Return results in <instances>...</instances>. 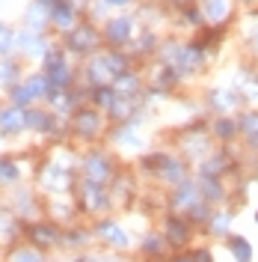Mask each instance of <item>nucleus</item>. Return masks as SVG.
Masks as SVG:
<instances>
[{
  "label": "nucleus",
  "mask_w": 258,
  "mask_h": 262,
  "mask_svg": "<svg viewBox=\"0 0 258 262\" xmlns=\"http://www.w3.org/2000/svg\"><path fill=\"white\" fill-rule=\"evenodd\" d=\"M86 176L92 182H104L107 176H110V164H107V158H101V155H89L86 158Z\"/></svg>",
  "instance_id": "f257e3e1"
},
{
  "label": "nucleus",
  "mask_w": 258,
  "mask_h": 262,
  "mask_svg": "<svg viewBox=\"0 0 258 262\" xmlns=\"http://www.w3.org/2000/svg\"><path fill=\"white\" fill-rule=\"evenodd\" d=\"M92 42H95V33H92V27H78V30L68 36V45H71V51H89V48H92Z\"/></svg>",
  "instance_id": "f03ea898"
},
{
  "label": "nucleus",
  "mask_w": 258,
  "mask_h": 262,
  "mask_svg": "<svg viewBox=\"0 0 258 262\" xmlns=\"http://www.w3.org/2000/svg\"><path fill=\"white\" fill-rule=\"evenodd\" d=\"M74 125L81 131L83 137H89V134H95L101 128V122H98V114H89V111H81V114L74 116Z\"/></svg>",
  "instance_id": "7ed1b4c3"
},
{
  "label": "nucleus",
  "mask_w": 258,
  "mask_h": 262,
  "mask_svg": "<svg viewBox=\"0 0 258 262\" xmlns=\"http://www.w3.org/2000/svg\"><path fill=\"white\" fill-rule=\"evenodd\" d=\"M83 200H86V206H89V209H101V206H107V196L101 194V188H98L92 179L83 185Z\"/></svg>",
  "instance_id": "20e7f679"
},
{
  "label": "nucleus",
  "mask_w": 258,
  "mask_h": 262,
  "mask_svg": "<svg viewBox=\"0 0 258 262\" xmlns=\"http://www.w3.org/2000/svg\"><path fill=\"white\" fill-rule=\"evenodd\" d=\"M24 122H27V116L21 114L18 107L6 111V114H0V128H3V131H18Z\"/></svg>",
  "instance_id": "39448f33"
},
{
  "label": "nucleus",
  "mask_w": 258,
  "mask_h": 262,
  "mask_svg": "<svg viewBox=\"0 0 258 262\" xmlns=\"http://www.w3.org/2000/svg\"><path fill=\"white\" fill-rule=\"evenodd\" d=\"M30 238L36 245H57V238H60V232L54 227H33L30 229Z\"/></svg>",
  "instance_id": "423d86ee"
},
{
  "label": "nucleus",
  "mask_w": 258,
  "mask_h": 262,
  "mask_svg": "<svg viewBox=\"0 0 258 262\" xmlns=\"http://www.w3.org/2000/svg\"><path fill=\"white\" fill-rule=\"evenodd\" d=\"M101 235H104L110 245H116V247H125V245H128L125 232H122L119 227H113V224H101Z\"/></svg>",
  "instance_id": "0eeeda50"
},
{
  "label": "nucleus",
  "mask_w": 258,
  "mask_h": 262,
  "mask_svg": "<svg viewBox=\"0 0 258 262\" xmlns=\"http://www.w3.org/2000/svg\"><path fill=\"white\" fill-rule=\"evenodd\" d=\"M128 21H113V24H107V39L116 42V45H122L125 39H128Z\"/></svg>",
  "instance_id": "6e6552de"
},
{
  "label": "nucleus",
  "mask_w": 258,
  "mask_h": 262,
  "mask_svg": "<svg viewBox=\"0 0 258 262\" xmlns=\"http://www.w3.org/2000/svg\"><path fill=\"white\" fill-rule=\"evenodd\" d=\"M166 238H169L172 245H181V242L187 238V229L181 227V221H169V224H166Z\"/></svg>",
  "instance_id": "1a4fd4ad"
},
{
  "label": "nucleus",
  "mask_w": 258,
  "mask_h": 262,
  "mask_svg": "<svg viewBox=\"0 0 258 262\" xmlns=\"http://www.w3.org/2000/svg\"><path fill=\"white\" fill-rule=\"evenodd\" d=\"M27 122H30L36 131H50V116L48 114H39V111H30L27 114Z\"/></svg>",
  "instance_id": "9d476101"
},
{
  "label": "nucleus",
  "mask_w": 258,
  "mask_h": 262,
  "mask_svg": "<svg viewBox=\"0 0 258 262\" xmlns=\"http://www.w3.org/2000/svg\"><path fill=\"white\" fill-rule=\"evenodd\" d=\"M30 98H36L30 93V86H15V90H12V104H15V107H24Z\"/></svg>",
  "instance_id": "9b49d317"
},
{
  "label": "nucleus",
  "mask_w": 258,
  "mask_h": 262,
  "mask_svg": "<svg viewBox=\"0 0 258 262\" xmlns=\"http://www.w3.org/2000/svg\"><path fill=\"white\" fill-rule=\"evenodd\" d=\"M95 101L101 104V107H113V101H116L113 90H107V86H98V93H95Z\"/></svg>",
  "instance_id": "f8f14e48"
},
{
  "label": "nucleus",
  "mask_w": 258,
  "mask_h": 262,
  "mask_svg": "<svg viewBox=\"0 0 258 262\" xmlns=\"http://www.w3.org/2000/svg\"><path fill=\"white\" fill-rule=\"evenodd\" d=\"M18 179V167L12 161H0V182H9Z\"/></svg>",
  "instance_id": "ddd939ff"
},
{
  "label": "nucleus",
  "mask_w": 258,
  "mask_h": 262,
  "mask_svg": "<svg viewBox=\"0 0 258 262\" xmlns=\"http://www.w3.org/2000/svg\"><path fill=\"white\" fill-rule=\"evenodd\" d=\"M231 247H235V253H238V259L241 262H249V247L243 238H231Z\"/></svg>",
  "instance_id": "4468645a"
},
{
  "label": "nucleus",
  "mask_w": 258,
  "mask_h": 262,
  "mask_svg": "<svg viewBox=\"0 0 258 262\" xmlns=\"http://www.w3.org/2000/svg\"><path fill=\"white\" fill-rule=\"evenodd\" d=\"M27 86H30L33 96H39V93H45V90H48V78H42V75H39V78H33Z\"/></svg>",
  "instance_id": "2eb2a0df"
},
{
  "label": "nucleus",
  "mask_w": 258,
  "mask_h": 262,
  "mask_svg": "<svg viewBox=\"0 0 258 262\" xmlns=\"http://www.w3.org/2000/svg\"><path fill=\"white\" fill-rule=\"evenodd\" d=\"M193 203V188H181L175 196V206H190Z\"/></svg>",
  "instance_id": "dca6fc26"
},
{
  "label": "nucleus",
  "mask_w": 258,
  "mask_h": 262,
  "mask_svg": "<svg viewBox=\"0 0 258 262\" xmlns=\"http://www.w3.org/2000/svg\"><path fill=\"white\" fill-rule=\"evenodd\" d=\"M205 12H208L211 18H220L223 15V0H211V6L205 3Z\"/></svg>",
  "instance_id": "f3484780"
},
{
  "label": "nucleus",
  "mask_w": 258,
  "mask_h": 262,
  "mask_svg": "<svg viewBox=\"0 0 258 262\" xmlns=\"http://www.w3.org/2000/svg\"><path fill=\"white\" fill-rule=\"evenodd\" d=\"M57 24H71V9H68V6H60V9H57Z\"/></svg>",
  "instance_id": "a211bd4d"
},
{
  "label": "nucleus",
  "mask_w": 258,
  "mask_h": 262,
  "mask_svg": "<svg viewBox=\"0 0 258 262\" xmlns=\"http://www.w3.org/2000/svg\"><path fill=\"white\" fill-rule=\"evenodd\" d=\"M12 262H42V259H39L36 253H30V250H21V253H18Z\"/></svg>",
  "instance_id": "6ab92c4d"
},
{
  "label": "nucleus",
  "mask_w": 258,
  "mask_h": 262,
  "mask_svg": "<svg viewBox=\"0 0 258 262\" xmlns=\"http://www.w3.org/2000/svg\"><path fill=\"white\" fill-rule=\"evenodd\" d=\"M158 250H161V242L158 238H148L145 242V253H158Z\"/></svg>",
  "instance_id": "aec40b11"
},
{
  "label": "nucleus",
  "mask_w": 258,
  "mask_h": 262,
  "mask_svg": "<svg viewBox=\"0 0 258 262\" xmlns=\"http://www.w3.org/2000/svg\"><path fill=\"white\" fill-rule=\"evenodd\" d=\"M6 48H9V33L0 27V51H6Z\"/></svg>",
  "instance_id": "412c9836"
},
{
  "label": "nucleus",
  "mask_w": 258,
  "mask_h": 262,
  "mask_svg": "<svg viewBox=\"0 0 258 262\" xmlns=\"http://www.w3.org/2000/svg\"><path fill=\"white\" fill-rule=\"evenodd\" d=\"M217 131H220V134H228V131H235V128H231V125H226V122H223V125H217Z\"/></svg>",
  "instance_id": "4be33fe9"
},
{
  "label": "nucleus",
  "mask_w": 258,
  "mask_h": 262,
  "mask_svg": "<svg viewBox=\"0 0 258 262\" xmlns=\"http://www.w3.org/2000/svg\"><path fill=\"white\" fill-rule=\"evenodd\" d=\"M196 262H211V256H208V253H199V256H196Z\"/></svg>",
  "instance_id": "5701e85b"
},
{
  "label": "nucleus",
  "mask_w": 258,
  "mask_h": 262,
  "mask_svg": "<svg viewBox=\"0 0 258 262\" xmlns=\"http://www.w3.org/2000/svg\"><path fill=\"white\" fill-rule=\"evenodd\" d=\"M107 3H128V0H107Z\"/></svg>",
  "instance_id": "b1692460"
},
{
  "label": "nucleus",
  "mask_w": 258,
  "mask_h": 262,
  "mask_svg": "<svg viewBox=\"0 0 258 262\" xmlns=\"http://www.w3.org/2000/svg\"><path fill=\"white\" fill-rule=\"evenodd\" d=\"M81 262H92V259H81Z\"/></svg>",
  "instance_id": "393cba45"
},
{
  "label": "nucleus",
  "mask_w": 258,
  "mask_h": 262,
  "mask_svg": "<svg viewBox=\"0 0 258 262\" xmlns=\"http://www.w3.org/2000/svg\"><path fill=\"white\" fill-rule=\"evenodd\" d=\"M178 262H184V259H178Z\"/></svg>",
  "instance_id": "a878e982"
},
{
  "label": "nucleus",
  "mask_w": 258,
  "mask_h": 262,
  "mask_svg": "<svg viewBox=\"0 0 258 262\" xmlns=\"http://www.w3.org/2000/svg\"><path fill=\"white\" fill-rule=\"evenodd\" d=\"M110 262H113V259H110Z\"/></svg>",
  "instance_id": "bb28decb"
}]
</instances>
